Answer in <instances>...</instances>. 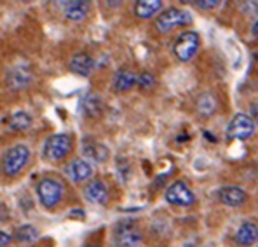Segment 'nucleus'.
Listing matches in <instances>:
<instances>
[{"label":"nucleus","mask_w":258,"mask_h":247,"mask_svg":"<svg viewBox=\"0 0 258 247\" xmlns=\"http://www.w3.org/2000/svg\"><path fill=\"white\" fill-rule=\"evenodd\" d=\"M190 20H192V16L187 11L171 7V9H166L164 13H161V16L155 20V28L161 33H166V32H171L176 26L188 25Z\"/></svg>","instance_id":"4"},{"label":"nucleus","mask_w":258,"mask_h":247,"mask_svg":"<svg viewBox=\"0 0 258 247\" xmlns=\"http://www.w3.org/2000/svg\"><path fill=\"white\" fill-rule=\"evenodd\" d=\"M113 245L115 247H136L142 242L143 233L140 230L138 223L133 219H122L113 228Z\"/></svg>","instance_id":"1"},{"label":"nucleus","mask_w":258,"mask_h":247,"mask_svg":"<svg viewBox=\"0 0 258 247\" xmlns=\"http://www.w3.org/2000/svg\"><path fill=\"white\" fill-rule=\"evenodd\" d=\"M251 119L258 124V105H251Z\"/></svg>","instance_id":"25"},{"label":"nucleus","mask_w":258,"mask_h":247,"mask_svg":"<svg viewBox=\"0 0 258 247\" xmlns=\"http://www.w3.org/2000/svg\"><path fill=\"white\" fill-rule=\"evenodd\" d=\"M258 240V225L253 221H246L239 226L236 233V242L239 245H251Z\"/></svg>","instance_id":"14"},{"label":"nucleus","mask_w":258,"mask_h":247,"mask_svg":"<svg viewBox=\"0 0 258 247\" xmlns=\"http://www.w3.org/2000/svg\"><path fill=\"white\" fill-rule=\"evenodd\" d=\"M72 150V138L68 134H52L45 139L44 157L51 162H61Z\"/></svg>","instance_id":"2"},{"label":"nucleus","mask_w":258,"mask_h":247,"mask_svg":"<svg viewBox=\"0 0 258 247\" xmlns=\"http://www.w3.org/2000/svg\"><path fill=\"white\" fill-rule=\"evenodd\" d=\"M94 63H93V58L86 52H75L70 59V70L74 73L81 75V77H87L93 70Z\"/></svg>","instance_id":"12"},{"label":"nucleus","mask_w":258,"mask_h":247,"mask_svg":"<svg viewBox=\"0 0 258 247\" xmlns=\"http://www.w3.org/2000/svg\"><path fill=\"white\" fill-rule=\"evenodd\" d=\"M166 200L174 206H192L196 202V195L185 181H173L166 188Z\"/></svg>","instance_id":"8"},{"label":"nucleus","mask_w":258,"mask_h":247,"mask_svg":"<svg viewBox=\"0 0 258 247\" xmlns=\"http://www.w3.org/2000/svg\"><path fill=\"white\" fill-rule=\"evenodd\" d=\"M82 151H84V155L87 158H93V160H96V162H103L108 158V148L105 146V144L94 141V139H89V138H86L84 141H82Z\"/></svg>","instance_id":"13"},{"label":"nucleus","mask_w":258,"mask_h":247,"mask_svg":"<svg viewBox=\"0 0 258 247\" xmlns=\"http://www.w3.org/2000/svg\"><path fill=\"white\" fill-rule=\"evenodd\" d=\"M37 237H39V231H37V228L32 225L20 226L16 230V235H14V238H16L18 242H33Z\"/></svg>","instance_id":"20"},{"label":"nucleus","mask_w":258,"mask_h":247,"mask_svg":"<svg viewBox=\"0 0 258 247\" xmlns=\"http://www.w3.org/2000/svg\"><path fill=\"white\" fill-rule=\"evenodd\" d=\"M70 216H72V218H77V216H79V218H82V216H84V211H81V209H79V211H72Z\"/></svg>","instance_id":"26"},{"label":"nucleus","mask_w":258,"mask_h":247,"mask_svg":"<svg viewBox=\"0 0 258 247\" xmlns=\"http://www.w3.org/2000/svg\"><path fill=\"white\" fill-rule=\"evenodd\" d=\"M64 18L70 21H82L89 9L87 2H61Z\"/></svg>","instance_id":"16"},{"label":"nucleus","mask_w":258,"mask_h":247,"mask_svg":"<svg viewBox=\"0 0 258 247\" xmlns=\"http://www.w3.org/2000/svg\"><path fill=\"white\" fill-rule=\"evenodd\" d=\"M82 108L86 110V113L89 117H100L101 112H103V103L100 101V98L94 96V94H89L84 101H82Z\"/></svg>","instance_id":"19"},{"label":"nucleus","mask_w":258,"mask_h":247,"mask_svg":"<svg viewBox=\"0 0 258 247\" xmlns=\"http://www.w3.org/2000/svg\"><path fill=\"white\" fill-rule=\"evenodd\" d=\"M199 35L196 32H183L178 35L176 42L173 45V52L180 61H188L194 58V54L199 49Z\"/></svg>","instance_id":"5"},{"label":"nucleus","mask_w":258,"mask_h":247,"mask_svg":"<svg viewBox=\"0 0 258 247\" xmlns=\"http://www.w3.org/2000/svg\"><path fill=\"white\" fill-rule=\"evenodd\" d=\"M67 174H68V178H70L72 181H75V183H81V181L91 178V174H93V167H91V164L87 160L75 158V160H72L70 164H68Z\"/></svg>","instance_id":"11"},{"label":"nucleus","mask_w":258,"mask_h":247,"mask_svg":"<svg viewBox=\"0 0 258 247\" xmlns=\"http://www.w3.org/2000/svg\"><path fill=\"white\" fill-rule=\"evenodd\" d=\"M204 136H206V138L210 139V141H216V138H213V136L210 134V131H204Z\"/></svg>","instance_id":"27"},{"label":"nucleus","mask_w":258,"mask_h":247,"mask_svg":"<svg viewBox=\"0 0 258 247\" xmlns=\"http://www.w3.org/2000/svg\"><path fill=\"white\" fill-rule=\"evenodd\" d=\"M215 110H216V101L213 100V96L204 94L199 100V112L203 113V115H211Z\"/></svg>","instance_id":"21"},{"label":"nucleus","mask_w":258,"mask_h":247,"mask_svg":"<svg viewBox=\"0 0 258 247\" xmlns=\"http://www.w3.org/2000/svg\"><path fill=\"white\" fill-rule=\"evenodd\" d=\"M30 157V150L25 144H14L6 151L2 160V169L7 176H16L18 173L26 166Z\"/></svg>","instance_id":"3"},{"label":"nucleus","mask_w":258,"mask_h":247,"mask_svg":"<svg viewBox=\"0 0 258 247\" xmlns=\"http://www.w3.org/2000/svg\"><path fill=\"white\" fill-rule=\"evenodd\" d=\"M37 195L45 207H54L63 197V186L52 178H44L37 185Z\"/></svg>","instance_id":"6"},{"label":"nucleus","mask_w":258,"mask_h":247,"mask_svg":"<svg viewBox=\"0 0 258 247\" xmlns=\"http://www.w3.org/2000/svg\"><path fill=\"white\" fill-rule=\"evenodd\" d=\"M135 86H138V77L129 70H120L113 75V89L117 93H126V91L133 89Z\"/></svg>","instance_id":"15"},{"label":"nucleus","mask_w":258,"mask_h":247,"mask_svg":"<svg viewBox=\"0 0 258 247\" xmlns=\"http://www.w3.org/2000/svg\"><path fill=\"white\" fill-rule=\"evenodd\" d=\"M0 238H2V242H0V245H2V247H6L7 244H9V240H11V237L6 233V231H2V233H0Z\"/></svg>","instance_id":"24"},{"label":"nucleus","mask_w":258,"mask_h":247,"mask_svg":"<svg viewBox=\"0 0 258 247\" xmlns=\"http://www.w3.org/2000/svg\"><path fill=\"white\" fill-rule=\"evenodd\" d=\"M30 125H32V115L26 112H16L9 119V127L13 131H25Z\"/></svg>","instance_id":"18"},{"label":"nucleus","mask_w":258,"mask_h":247,"mask_svg":"<svg viewBox=\"0 0 258 247\" xmlns=\"http://www.w3.org/2000/svg\"><path fill=\"white\" fill-rule=\"evenodd\" d=\"M162 2L159 0H138L135 4V14L142 20H147V18H152L157 11H161Z\"/></svg>","instance_id":"17"},{"label":"nucleus","mask_w":258,"mask_h":247,"mask_svg":"<svg viewBox=\"0 0 258 247\" xmlns=\"http://www.w3.org/2000/svg\"><path fill=\"white\" fill-rule=\"evenodd\" d=\"M84 197H86V200H89V202L98 204V206H105V204L108 202L107 185H105L101 180H93L91 183L86 185Z\"/></svg>","instance_id":"9"},{"label":"nucleus","mask_w":258,"mask_h":247,"mask_svg":"<svg viewBox=\"0 0 258 247\" xmlns=\"http://www.w3.org/2000/svg\"><path fill=\"white\" fill-rule=\"evenodd\" d=\"M255 132V122L253 119H249L246 113H236L234 119L230 120L229 127H227V138L229 139H244L251 138Z\"/></svg>","instance_id":"7"},{"label":"nucleus","mask_w":258,"mask_h":247,"mask_svg":"<svg viewBox=\"0 0 258 247\" xmlns=\"http://www.w3.org/2000/svg\"><path fill=\"white\" fill-rule=\"evenodd\" d=\"M91 247H98V245H91Z\"/></svg>","instance_id":"29"},{"label":"nucleus","mask_w":258,"mask_h":247,"mask_svg":"<svg viewBox=\"0 0 258 247\" xmlns=\"http://www.w3.org/2000/svg\"><path fill=\"white\" fill-rule=\"evenodd\" d=\"M220 202L227 207H239L246 202V193L239 186H223L218 192Z\"/></svg>","instance_id":"10"},{"label":"nucleus","mask_w":258,"mask_h":247,"mask_svg":"<svg viewBox=\"0 0 258 247\" xmlns=\"http://www.w3.org/2000/svg\"><path fill=\"white\" fill-rule=\"evenodd\" d=\"M192 4H194V6L203 7V9H211V7L218 6V2H216V0H211V2H192Z\"/></svg>","instance_id":"23"},{"label":"nucleus","mask_w":258,"mask_h":247,"mask_svg":"<svg viewBox=\"0 0 258 247\" xmlns=\"http://www.w3.org/2000/svg\"><path fill=\"white\" fill-rule=\"evenodd\" d=\"M138 86L142 87V89L152 87V86H154V77H152L150 73H147V71H143V73L138 77Z\"/></svg>","instance_id":"22"},{"label":"nucleus","mask_w":258,"mask_h":247,"mask_svg":"<svg viewBox=\"0 0 258 247\" xmlns=\"http://www.w3.org/2000/svg\"><path fill=\"white\" fill-rule=\"evenodd\" d=\"M253 33H255V35H258V20L255 21V25H253Z\"/></svg>","instance_id":"28"}]
</instances>
